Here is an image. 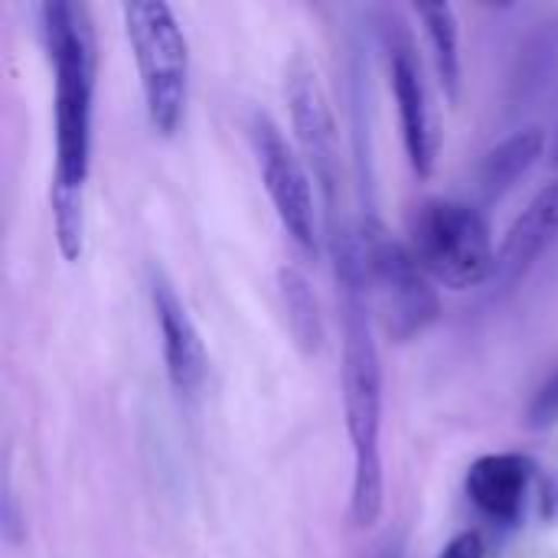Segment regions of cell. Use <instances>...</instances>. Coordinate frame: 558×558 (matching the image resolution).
Returning a JSON list of instances; mask_svg holds the SVG:
<instances>
[{"mask_svg": "<svg viewBox=\"0 0 558 558\" xmlns=\"http://www.w3.org/2000/svg\"><path fill=\"white\" fill-rule=\"evenodd\" d=\"M39 36L56 75V170L52 229L65 262L85 252V183L92 167V105H95V26L85 3L46 0L36 7Z\"/></svg>", "mask_w": 558, "mask_h": 558, "instance_id": "obj_1", "label": "cell"}, {"mask_svg": "<svg viewBox=\"0 0 558 558\" xmlns=\"http://www.w3.org/2000/svg\"><path fill=\"white\" fill-rule=\"evenodd\" d=\"M337 288H340V320H343V412L347 435L353 445V497L350 517L356 530H369L379 523L386 507L383 484V366L373 340V311L363 284V258L360 235L340 222L330 226Z\"/></svg>", "mask_w": 558, "mask_h": 558, "instance_id": "obj_2", "label": "cell"}, {"mask_svg": "<svg viewBox=\"0 0 558 558\" xmlns=\"http://www.w3.org/2000/svg\"><path fill=\"white\" fill-rule=\"evenodd\" d=\"M360 258L369 311L392 343H409L441 317V298L428 271L412 255L409 242H399L379 219H366L360 229Z\"/></svg>", "mask_w": 558, "mask_h": 558, "instance_id": "obj_3", "label": "cell"}, {"mask_svg": "<svg viewBox=\"0 0 558 558\" xmlns=\"http://www.w3.org/2000/svg\"><path fill=\"white\" fill-rule=\"evenodd\" d=\"M124 33L134 49L147 121L157 134L173 137L190 98V43L177 13L160 0L121 3Z\"/></svg>", "mask_w": 558, "mask_h": 558, "instance_id": "obj_4", "label": "cell"}, {"mask_svg": "<svg viewBox=\"0 0 558 558\" xmlns=\"http://www.w3.org/2000/svg\"><path fill=\"white\" fill-rule=\"evenodd\" d=\"M409 248L432 281L468 291L487 284L494 275V232L474 203L425 199L409 219Z\"/></svg>", "mask_w": 558, "mask_h": 558, "instance_id": "obj_5", "label": "cell"}, {"mask_svg": "<svg viewBox=\"0 0 558 558\" xmlns=\"http://www.w3.org/2000/svg\"><path fill=\"white\" fill-rule=\"evenodd\" d=\"M248 141L262 173V183L271 196V206L284 226V232L307 252L317 255L320 232H317V199L311 186V173L298 150L288 144L281 128L265 114L252 111L248 118Z\"/></svg>", "mask_w": 558, "mask_h": 558, "instance_id": "obj_6", "label": "cell"}, {"mask_svg": "<svg viewBox=\"0 0 558 558\" xmlns=\"http://www.w3.org/2000/svg\"><path fill=\"white\" fill-rule=\"evenodd\" d=\"M383 43H386V59H389V82L392 95L399 105V124H402V144L412 170L428 180L438 160L441 147V131H438V114L435 101L425 82V69L418 59V49L405 29L402 20H386L383 23Z\"/></svg>", "mask_w": 558, "mask_h": 558, "instance_id": "obj_7", "label": "cell"}, {"mask_svg": "<svg viewBox=\"0 0 558 558\" xmlns=\"http://www.w3.org/2000/svg\"><path fill=\"white\" fill-rule=\"evenodd\" d=\"M284 95H288L298 144L307 157L314 180L320 183V190L327 196V216L333 222L337 219V190H340V131H337L327 92L317 78V69L304 59H294L288 65Z\"/></svg>", "mask_w": 558, "mask_h": 558, "instance_id": "obj_8", "label": "cell"}, {"mask_svg": "<svg viewBox=\"0 0 558 558\" xmlns=\"http://www.w3.org/2000/svg\"><path fill=\"white\" fill-rule=\"evenodd\" d=\"M558 248V180L543 186L533 203L517 216L510 232L504 235L490 275V291L494 294H510L520 288L536 265Z\"/></svg>", "mask_w": 558, "mask_h": 558, "instance_id": "obj_9", "label": "cell"}, {"mask_svg": "<svg viewBox=\"0 0 558 558\" xmlns=\"http://www.w3.org/2000/svg\"><path fill=\"white\" fill-rule=\"evenodd\" d=\"M150 304H154V317L160 327L167 376L180 396H196L206 379V363H209L206 347H203V337H199L190 311L183 307L173 284L160 271L150 275Z\"/></svg>", "mask_w": 558, "mask_h": 558, "instance_id": "obj_10", "label": "cell"}, {"mask_svg": "<svg viewBox=\"0 0 558 558\" xmlns=\"http://www.w3.org/2000/svg\"><path fill=\"white\" fill-rule=\"evenodd\" d=\"M533 481H536V464L526 454L497 451V454L477 458L468 468L464 490L481 517H487L490 523L510 526V523H520Z\"/></svg>", "mask_w": 558, "mask_h": 558, "instance_id": "obj_11", "label": "cell"}, {"mask_svg": "<svg viewBox=\"0 0 558 558\" xmlns=\"http://www.w3.org/2000/svg\"><path fill=\"white\" fill-rule=\"evenodd\" d=\"M546 154V131L543 128H520L490 147L477 167V186L487 199L507 196Z\"/></svg>", "mask_w": 558, "mask_h": 558, "instance_id": "obj_12", "label": "cell"}, {"mask_svg": "<svg viewBox=\"0 0 558 558\" xmlns=\"http://www.w3.org/2000/svg\"><path fill=\"white\" fill-rule=\"evenodd\" d=\"M278 294H281V307H284V320H288V333L294 340V347L304 356H317L324 350V314H320V301L307 281L304 271L284 265L278 271Z\"/></svg>", "mask_w": 558, "mask_h": 558, "instance_id": "obj_13", "label": "cell"}, {"mask_svg": "<svg viewBox=\"0 0 558 558\" xmlns=\"http://www.w3.org/2000/svg\"><path fill=\"white\" fill-rule=\"evenodd\" d=\"M415 16L425 26L445 98L454 105L458 95H461V29H458V13H454L451 3H425V7H415Z\"/></svg>", "mask_w": 558, "mask_h": 558, "instance_id": "obj_14", "label": "cell"}, {"mask_svg": "<svg viewBox=\"0 0 558 558\" xmlns=\"http://www.w3.org/2000/svg\"><path fill=\"white\" fill-rule=\"evenodd\" d=\"M558 422V366L536 386L533 399H530V409H526V425L533 432H543V428H553Z\"/></svg>", "mask_w": 558, "mask_h": 558, "instance_id": "obj_15", "label": "cell"}, {"mask_svg": "<svg viewBox=\"0 0 558 558\" xmlns=\"http://www.w3.org/2000/svg\"><path fill=\"white\" fill-rule=\"evenodd\" d=\"M0 536L10 549H16L26 539V517L20 513L10 477H3V487H0Z\"/></svg>", "mask_w": 558, "mask_h": 558, "instance_id": "obj_16", "label": "cell"}, {"mask_svg": "<svg viewBox=\"0 0 558 558\" xmlns=\"http://www.w3.org/2000/svg\"><path fill=\"white\" fill-rule=\"evenodd\" d=\"M435 558H487V549H484V536L468 530L461 536H454L441 553Z\"/></svg>", "mask_w": 558, "mask_h": 558, "instance_id": "obj_17", "label": "cell"}, {"mask_svg": "<svg viewBox=\"0 0 558 558\" xmlns=\"http://www.w3.org/2000/svg\"><path fill=\"white\" fill-rule=\"evenodd\" d=\"M543 513L546 517H558V481H553L546 487V497H543Z\"/></svg>", "mask_w": 558, "mask_h": 558, "instance_id": "obj_18", "label": "cell"}, {"mask_svg": "<svg viewBox=\"0 0 558 558\" xmlns=\"http://www.w3.org/2000/svg\"><path fill=\"white\" fill-rule=\"evenodd\" d=\"M549 157H553V163L558 167V131H556V141H553V147H549Z\"/></svg>", "mask_w": 558, "mask_h": 558, "instance_id": "obj_19", "label": "cell"}]
</instances>
